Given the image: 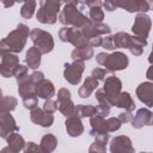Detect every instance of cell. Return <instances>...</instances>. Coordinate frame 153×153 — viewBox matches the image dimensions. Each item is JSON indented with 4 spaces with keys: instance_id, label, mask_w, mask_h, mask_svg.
<instances>
[{
    "instance_id": "cell-1",
    "label": "cell",
    "mask_w": 153,
    "mask_h": 153,
    "mask_svg": "<svg viewBox=\"0 0 153 153\" xmlns=\"http://www.w3.org/2000/svg\"><path fill=\"white\" fill-rule=\"evenodd\" d=\"M29 35H30L29 26L23 23H19L16 30L11 31L5 38L0 41V51H7L13 54L20 53L26 44V39Z\"/></svg>"
},
{
    "instance_id": "cell-2",
    "label": "cell",
    "mask_w": 153,
    "mask_h": 153,
    "mask_svg": "<svg viewBox=\"0 0 153 153\" xmlns=\"http://www.w3.org/2000/svg\"><path fill=\"white\" fill-rule=\"evenodd\" d=\"M103 7L111 12L116 8H123L130 13L134 12H148L152 7V2L148 0H104L102 1Z\"/></svg>"
},
{
    "instance_id": "cell-3",
    "label": "cell",
    "mask_w": 153,
    "mask_h": 153,
    "mask_svg": "<svg viewBox=\"0 0 153 153\" xmlns=\"http://www.w3.org/2000/svg\"><path fill=\"white\" fill-rule=\"evenodd\" d=\"M59 22L65 26H72L75 29H81L91 23L90 18L84 16L74 5H65L59 14Z\"/></svg>"
},
{
    "instance_id": "cell-4",
    "label": "cell",
    "mask_w": 153,
    "mask_h": 153,
    "mask_svg": "<svg viewBox=\"0 0 153 153\" xmlns=\"http://www.w3.org/2000/svg\"><path fill=\"white\" fill-rule=\"evenodd\" d=\"M62 0H39V8L37 10L36 18L42 24H54L57 20Z\"/></svg>"
},
{
    "instance_id": "cell-5",
    "label": "cell",
    "mask_w": 153,
    "mask_h": 153,
    "mask_svg": "<svg viewBox=\"0 0 153 153\" xmlns=\"http://www.w3.org/2000/svg\"><path fill=\"white\" fill-rule=\"evenodd\" d=\"M30 38L33 43V47L37 48L39 50V53L43 54H48L54 49V38L53 35L48 31H44L42 29L35 27L30 31Z\"/></svg>"
},
{
    "instance_id": "cell-6",
    "label": "cell",
    "mask_w": 153,
    "mask_h": 153,
    "mask_svg": "<svg viewBox=\"0 0 153 153\" xmlns=\"http://www.w3.org/2000/svg\"><path fill=\"white\" fill-rule=\"evenodd\" d=\"M59 37L62 42H68L73 44L75 48H81L88 45V39L84 36L80 29H75L72 26H63L59 31Z\"/></svg>"
},
{
    "instance_id": "cell-7",
    "label": "cell",
    "mask_w": 153,
    "mask_h": 153,
    "mask_svg": "<svg viewBox=\"0 0 153 153\" xmlns=\"http://www.w3.org/2000/svg\"><path fill=\"white\" fill-rule=\"evenodd\" d=\"M85 71V63L81 60H73L72 63H65L63 78L72 85H78L81 80L82 72Z\"/></svg>"
},
{
    "instance_id": "cell-8",
    "label": "cell",
    "mask_w": 153,
    "mask_h": 153,
    "mask_svg": "<svg viewBox=\"0 0 153 153\" xmlns=\"http://www.w3.org/2000/svg\"><path fill=\"white\" fill-rule=\"evenodd\" d=\"M18 65L19 57L17 56V54L0 51V74L4 78L13 76V72Z\"/></svg>"
},
{
    "instance_id": "cell-9",
    "label": "cell",
    "mask_w": 153,
    "mask_h": 153,
    "mask_svg": "<svg viewBox=\"0 0 153 153\" xmlns=\"http://www.w3.org/2000/svg\"><path fill=\"white\" fill-rule=\"evenodd\" d=\"M128 63H129V60H128V56L122 53V51H115L112 54H108V57L104 62V67L108 72H117V71H122V69H126L128 67Z\"/></svg>"
},
{
    "instance_id": "cell-10",
    "label": "cell",
    "mask_w": 153,
    "mask_h": 153,
    "mask_svg": "<svg viewBox=\"0 0 153 153\" xmlns=\"http://www.w3.org/2000/svg\"><path fill=\"white\" fill-rule=\"evenodd\" d=\"M151 26H152L151 17L143 12H139L135 17L134 24L131 26V31L135 36H139V37L147 39L149 31H151Z\"/></svg>"
},
{
    "instance_id": "cell-11",
    "label": "cell",
    "mask_w": 153,
    "mask_h": 153,
    "mask_svg": "<svg viewBox=\"0 0 153 153\" xmlns=\"http://www.w3.org/2000/svg\"><path fill=\"white\" fill-rule=\"evenodd\" d=\"M56 97H57V100H56L57 110L66 117L72 116L73 110H74V103H73L72 97H71V91L62 87L59 90Z\"/></svg>"
},
{
    "instance_id": "cell-12",
    "label": "cell",
    "mask_w": 153,
    "mask_h": 153,
    "mask_svg": "<svg viewBox=\"0 0 153 153\" xmlns=\"http://www.w3.org/2000/svg\"><path fill=\"white\" fill-rule=\"evenodd\" d=\"M121 88H122V81L117 76L110 75V76H108V78L104 79L103 91H104L106 98L109 99L111 106H114V102H115L116 97L120 94Z\"/></svg>"
},
{
    "instance_id": "cell-13",
    "label": "cell",
    "mask_w": 153,
    "mask_h": 153,
    "mask_svg": "<svg viewBox=\"0 0 153 153\" xmlns=\"http://www.w3.org/2000/svg\"><path fill=\"white\" fill-rule=\"evenodd\" d=\"M110 152L111 153H133L134 147L131 145V140L126 135L115 136L110 142Z\"/></svg>"
},
{
    "instance_id": "cell-14",
    "label": "cell",
    "mask_w": 153,
    "mask_h": 153,
    "mask_svg": "<svg viewBox=\"0 0 153 153\" xmlns=\"http://www.w3.org/2000/svg\"><path fill=\"white\" fill-rule=\"evenodd\" d=\"M13 131H19V127L17 126L13 116L10 111L0 114V137L6 139Z\"/></svg>"
},
{
    "instance_id": "cell-15",
    "label": "cell",
    "mask_w": 153,
    "mask_h": 153,
    "mask_svg": "<svg viewBox=\"0 0 153 153\" xmlns=\"http://www.w3.org/2000/svg\"><path fill=\"white\" fill-rule=\"evenodd\" d=\"M30 118H31V121L35 124H38V126L44 127V128L51 127V124L54 123V116H53V114L47 112L43 109H39L37 106L33 108V109H31Z\"/></svg>"
},
{
    "instance_id": "cell-16",
    "label": "cell",
    "mask_w": 153,
    "mask_h": 153,
    "mask_svg": "<svg viewBox=\"0 0 153 153\" xmlns=\"http://www.w3.org/2000/svg\"><path fill=\"white\" fill-rule=\"evenodd\" d=\"M84 33V36L88 39V38H92V37H96V36H102V35H108L110 33L111 29L109 25L106 24H103V23H90L88 25L84 26L80 29Z\"/></svg>"
},
{
    "instance_id": "cell-17",
    "label": "cell",
    "mask_w": 153,
    "mask_h": 153,
    "mask_svg": "<svg viewBox=\"0 0 153 153\" xmlns=\"http://www.w3.org/2000/svg\"><path fill=\"white\" fill-rule=\"evenodd\" d=\"M137 98L148 108L153 106V84L151 81H145L136 87Z\"/></svg>"
},
{
    "instance_id": "cell-18",
    "label": "cell",
    "mask_w": 153,
    "mask_h": 153,
    "mask_svg": "<svg viewBox=\"0 0 153 153\" xmlns=\"http://www.w3.org/2000/svg\"><path fill=\"white\" fill-rule=\"evenodd\" d=\"M152 121H153V114L149 109L147 108H142L139 109L136 111V115L131 118V126L133 128L140 129L143 126H152Z\"/></svg>"
},
{
    "instance_id": "cell-19",
    "label": "cell",
    "mask_w": 153,
    "mask_h": 153,
    "mask_svg": "<svg viewBox=\"0 0 153 153\" xmlns=\"http://www.w3.org/2000/svg\"><path fill=\"white\" fill-rule=\"evenodd\" d=\"M35 94L38 98L49 99L55 96V87L54 84L48 79H42L37 84H35Z\"/></svg>"
},
{
    "instance_id": "cell-20",
    "label": "cell",
    "mask_w": 153,
    "mask_h": 153,
    "mask_svg": "<svg viewBox=\"0 0 153 153\" xmlns=\"http://www.w3.org/2000/svg\"><path fill=\"white\" fill-rule=\"evenodd\" d=\"M7 141V147L2 148V152H10V153H17L23 151L24 146H25V141L24 137L18 133V131H13L12 134H10L6 137Z\"/></svg>"
},
{
    "instance_id": "cell-21",
    "label": "cell",
    "mask_w": 153,
    "mask_h": 153,
    "mask_svg": "<svg viewBox=\"0 0 153 153\" xmlns=\"http://www.w3.org/2000/svg\"><path fill=\"white\" fill-rule=\"evenodd\" d=\"M17 82H18V93L22 98L26 96L35 94V84L30 80V75L26 73L24 75L17 76Z\"/></svg>"
},
{
    "instance_id": "cell-22",
    "label": "cell",
    "mask_w": 153,
    "mask_h": 153,
    "mask_svg": "<svg viewBox=\"0 0 153 153\" xmlns=\"http://www.w3.org/2000/svg\"><path fill=\"white\" fill-rule=\"evenodd\" d=\"M65 124H66L67 134L72 137H78L84 133V126H82L81 118H79L74 115L67 117Z\"/></svg>"
},
{
    "instance_id": "cell-23",
    "label": "cell",
    "mask_w": 153,
    "mask_h": 153,
    "mask_svg": "<svg viewBox=\"0 0 153 153\" xmlns=\"http://www.w3.org/2000/svg\"><path fill=\"white\" fill-rule=\"evenodd\" d=\"M90 124H91V130H90L91 136L94 137V136L108 134V130L105 127V117L96 114L90 117Z\"/></svg>"
},
{
    "instance_id": "cell-24",
    "label": "cell",
    "mask_w": 153,
    "mask_h": 153,
    "mask_svg": "<svg viewBox=\"0 0 153 153\" xmlns=\"http://www.w3.org/2000/svg\"><path fill=\"white\" fill-rule=\"evenodd\" d=\"M114 106L122 108L127 111H134L135 103L129 92H120V94L116 97V99L114 102Z\"/></svg>"
},
{
    "instance_id": "cell-25",
    "label": "cell",
    "mask_w": 153,
    "mask_h": 153,
    "mask_svg": "<svg viewBox=\"0 0 153 153\" xmlns=\"http://www.w3.org/2000/svg\"><path fill=\"white\" fill-rule=\"evenodd\" d=\"M98 86V80L96 78H93L92 75L91 76H87L85 79V81L82 82V85L79 87L78 90V94L79 97L81 98H87L91 96V93L97 88Z\"/></svg>"
},
{
    "instance_id": "cell-26",
    "label": "cell",
    "mask_w": 153,
    "mask_h": 153,
    "mask_svg": "<svg viewBox=\"0 0 153 153\" xmlns=\"http://www.w3.org/2000/svg\"><path fill=\"white\" fill-rule=\"evenodd\" d=\"M41 56H42V54L39 53V50L37 48H35V47L29 48V50L26 51V55H25V62L27 65V68H31V69L38 68L41 65Z\"/></svg>"
},
{
    "instance_id": "cell-27",
    "label": "cell",
    "mask_w": 153,
    "mask_h": 153,
    "mask_svg": "<svg viewBox=\"0 0 153 153\" xmlns=\"http://www.w3.org/2000/svg\"><path fill=\"white\" fill-rule=\"evenodd\" d=\"M108 140H109V134L94 136V141H93V143H91L88 152L90 153H105Z\"/></svg>"
},
{
    "instance_id": "cell-28",
    "label": "cell",
    "mask_w": 153,
    "mask_h": 153,
    "mask_svg": "<svg viewBox=\"0 0 153 153\" xmlns=\"http://www.w3.org/2000/svg\"><path fill=\"white\" fill-rule=\"evenodd\" d=\"M146 45H147L146 38H142V37L134 35V36H131V41H130L128 49L130 50V53L134 56H140L143 53V47H146Z\"/></svg>"
},
{
    "instance_id": "cell-29",
    "label": "cell",
    "mask_w": 153,
    "mask_h": 153,
    "mask_svg": "<svg viewBox=\"0 0 153 153\" xmlns=\"http://www.w3.org/2000/svg\"><path fill=\"white\" fill-rule=\"evenodd\" d=\"M96 114H97V106H93L91 104H87V105L78 104V105H74V110L72 115L79 118H84V117H91Z\"/></svg>"
},
{
    "instance_id": "cell-30",
    "label": "cell",
    "mask_w": 153,
    "mask_h": 153,
    "mask_svg": "<svg viewBox=\"0 0 153 153\" xmlns=\"http://www.w3.org/2000/svg\"><path fill=\"white\" fill-rule=\"evenodd\" d=\"M111 37H112V43H114L115 49H118V48L128 49L130 41H131V35H129L128 32H122V31L112 35Z\"/></svg>"
},
{
    "instance_id": "cell-31",
    "label": "cell",
    "mask_w": 153,
    "mask_h": 153,
    "mask_svg": "<svg viewBox=\"0 0 153 153\" xmlns=\"http://www.w3.org/2000/svg\"><path fill=\"white\" fill-rule=\"evenodd\" d=\"M57 146V139L55 135L53 134H45L44 136H42L41 139V143H39V147H41V151L44 152V153H50L53 152Z\"/></svg>"
},
{
    "instance_id": "cell-32",
    "label": "cell",
    "mask_w": 153,
    "mask_h": 153,
    "mask_svg": "<svg viewBox=\"0 0 153 153\" xmlns=\"http://www.w3.org/2000/svg\"><path fill=\"white\" fill-rule=\"evenodd\" d=\"M93 56V49L90 45H85L81 48H75L72 53H71V57L73 60H90Z\"/></svg>"
},
{
    "instance_id": "cell-33",
    "label": "cell",
    "mask_w": 153,
    "mask_h": 153,
    "mask_svg": "<svg viewBox=\"0 0 153 153\" xmlns=\"http://www.w3.org/2000/svg\"><path fill=\"white\" fill-rule=\"evenodd\" d=\"M17 104H18L17 98H14L12 96L0 97V114L13 111L17 108Z\"/></svg>"
},
{
    "instance_id": "cell-34",
    "label": "cell",
    "mask_w": 153,
    "mask_h": 153,
    "mask_svg": "<svg viewBox=\"0 0 153 153\" xmlns=\"http://www.w3.org/2000/svg\"><path fill=\"white\" fill-rule=\"evenodd\" d=\"M36 11V0H25L20 8V16L25 19H31Z\"/></svg>"
},
{
    "instance_id": "cell-35",
    "label": "cell",
    "mask_w": 153,
    "mask_h": 153,
    "mask_svg": "<svg viewBox=\"0 0 153 153\" xmlns=\"http://www.w3.org/2000/svg\"><path fill=\"white\" fill-rule=\"evenodd\" d=\"M104 19V12L100 6L90 7V20L92 23H102Z\"/></svg>"
},
{
    "instance_id": "cell-36",
    "label": "cell",
    "mask_w": 153,
    "mask_h": 153,
    "mask_svg": "<svg viewBox=\"0 0 153 153\" xmlns=\"http://www.w3.org/2000/svg\"><path fill=\"white\" fill-rule=\"evenodd\" d=\"M121 126H122V122L118 120V117H110V118L105 120V127H106L108 133L118 130L121 128Z\"/></svg>"
},
{
    "instance_id": "cell-37",
    "label": "cell",
    "mask_w": 153,
    "mask_h": 153,
    "mask_svg": "<svg viewBox=\"0 0 153 153\" xmlns=\"http://www.w3.org/2000/svg\"><path fill=\"white\" fill-rule=\"evenodd\" d=\"M96 99L98 100V105H99V106L108 108V109H110V108H111V104H110L109 99L106 98V96H105V93H104L103 88H100V90H97V91H96Z\"/></svg>"
},
{
    "instance_id": "cell-38",
    "label": "cell",
    "mask_w": 153,
    "mask_h": 153,
    "mask_svg": "<svg viewBox=\"0 0 153 153\" xmlns=\"http://www.w3.org/2000/svg\"><path fill=\"white\" fill-rule=\"evenodd\" d=\"M37 103H38V98L36 94H31V96H26L23 98V104L25 106V109H33L37 106Z\"/></svg>"
},
{
    "instance_id": "cell-39",
    "label": "cell",
    "mask_w": 153,
    "mask_h": 153,
    "mask_svg": "<svg viewBox=\"0 0 153 153\" xmlns=\"http://www.w3.org/2000/svg\"><path fill=\"white\" fill-rule=\"evenodd\" d=\"M43 110L47 111V112L54 114V112L57 110V104H56V102H54L51 98L45 99V102H44V104H43Z\"/></svg>"
},
{
    "instance_id": "cell-40",
    "label": "cell",
    "mask_w": 153,
    "mask_h": 153,
    "mask_svg": "<svg viewBox=\"0 0 153 153\" xmlns=\"http://www.w3.org/2000/svg\"><path fill=\"white\" fill-rule=\"evenodd\" d=\"M106 73H108V71H106V69L97 67V68L92 69V74H91V75H92L93 78H96V79L99 81V80H104V79H105Z\"/></svg>"
},
{
    "instance_id": "cell-41",
    "label": "cell",
    "mask_w": 153,
    "mask_h": 153,
    "mask_svg": "<svg viewBox=\"0 0 153 153\" xmlns=\"http://www.w3.org/2000/svg\"><path fill=\"white\" fill-rule=\"evenodd\" d=\"M23 151L25 153H31V152H42L41 151V147L38 145H36L35 142L30 141V142H25V146L23 148Z\"/></svg>"
},
{
    "instance_id": "cell-42",
    "label": "cell",
    "mask_w": 153,
    "mask_h": 153,
    "mask_svg": "<svg viewBox=\"0 0 153 153\" xmlns=\"http://www.w3.org/2000/svg\"><path fill=\"white\" fill-rule=\"evenodd\" d=\"M102 47L108 49V50H115L114 43H112V37L111 36H106L105 38L102 39Z\"/></svg>"
},
{
    "instance_id": "cell-43",
    "label": "cell",
    "mask_w": 153,
    "mask_h": 153,
    "mask_svg": "<svg viewBox=\"0 0 153 153\" xmlns=\"http://www.w3.org/2000/svg\"><path fill=\"white\" fill-rule=\"evenodd\" d=\"M42 79H44V74L39 71H35L30 74V80L33 82V84H37L38 81H41Z\"/></svg>"
},
{
    "instance_id": "cell-44",
    "label": "cell",
    "mask_w": 153,
    "mask_h": 153,
    "mask_svg": "<svg viewBox=\"0 0 153 153\" xmlns=\"http://www.w3.org/2000/svg\"><path fill=\"white\" fill-rule=\"evenodd\" d=\"M133 118V115H131V111H124V112H121L118 115V120L122 122V123H127V122H130Z\"/></svg>"
},
{
    "instance_id": "cell-45",
    "label": "cell",
    "mask_w": 153,
    "mask_h": 153,
    "mask_svg": "<svg viewBox=\"0 0 153 153\" xmlns=\"http://www.w3.org/2000/svg\"><path fill=\"white\" fill-rule=\"evenodd\" d=\"M102 37L100 36H96V37H92V38H88V45L94 48V47H100L102 45Z\"/></svg>"
},
{
    "instance_id": "cell-46",
    "label": "cell",
    "mask_w": 153,
    "mask_h": 153,
    "mask_svg": "<svg viewBox=\"0 0 153 153\" xmlns=\"http://www.w3.org/2000/svg\"><path fill=\"white\" fill-rule=\"evenodd\" d=\"M80 4H82L84 6H88V7H92V6H102V0H78Z\"/></svg>"
},
{
    "instance_id": "cell-47",
    "label": "cell",
    "mask_w": 153,
    "mask_h": 153,
    "mask_svg": "<svg viewBox=\"0 0 153 153\" xmlns=\"http://www.w3.org/2000/svg\"><path fill=\"white\" fill-rule=\"evenodd\" d=\"M106 57H108V53H99V54H97V56H96V61L99 63V65H104V62H105V60H106Z\"/></svg>"
},
{
    "instance_id": "cell-48",
    "label": "cell",
    "mask_w": 153,
    "mask_h": 153,
    "mask_svg": "<svg viewBox=\"0 0 153 153\" xmlns=\"http://www.w3.org/2000/svg\"><path fill=\"white\" fill-rule=\"evenodd\" d=\"M1 2H2V5L6 7V8H8V7H12L14 4H16V0H0Z\"/></svg>"
},
{
    "instance_id": "cell-49",
    "label": "cell",
    "mask_w": 153,
    "mask_h": 153,
    "mask_svg": "<svg viewBox=\"0 0 153 153\" xmlns=\"http://www.w3.org/2000/svg\"><path fill=\"white\" fill-rule=\"evenodd\" d=\"M62 1H63L66 5H74V6H76L78 2H79L78 0H62Z\"/></svg>"
},
{
    "instance_id": "cell-50",
    "label": "cell",
    "mask_w": 153,
    "mask_h": 153,
    "mask_svg": "<svg viewBox=\"0 0 153 153\" xmlns=\"http://www.w3.org/2000/svg\"><path fill=\"white\" fill-rule=\"evenodd\" d=\"M23 1H25V0H16V2H23Z\"/></svg>"
},
{
    "instance_id": "cell-51",
    "label": "cell",
    "mask_w": 153,
    "mask_h": 153,
    "mask_svg": "<svg viewBox=\"0 0 153 153\" xmlns=\"http://www.w3.org/2000/svg\"><path fill=\"white\" fill-rule=\"evenodd\" d=\"M0 97H2V91H1V88H0Z\"/></svg>"
},
{
    "instance_id": "cell-52",
    "label": "cell",
    "mask_w": 153,
    "mask_h": 153,
    "mask_svg": "<svg viewBox=\"0 0 153 153\" xmlns=\"http://www.w3.org/2000/svg\"><path fill=\"white\" fill-rule=\"evenodd\" d=\"M148 1H151V2H152V0H148Z\"/></svg>"
}]
</instances>
